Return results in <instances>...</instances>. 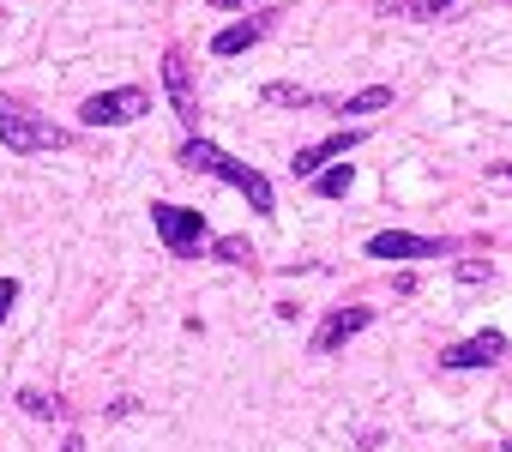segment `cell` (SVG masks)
Wrapping results in <instances>:
<instances>
[{"label":"cell","instance_id":"cell-1","mask_svg":"<svg viewBox=\"0 0 512 452\" xmlns=\"http://www.w3.org/2000/svg\"><path fill=\"white\" fill-rule=\"evenodd\" d=\"M175 163H181V169H193V175H211V181L235 187V193L247 199V211H260V217H278V193H272V181H266L260 169H253V163L229 157L223 145H211L205 133H187V139H181V151H175Z\"/></svg>","mask_w":512,"mask_h":452},{"label":"cell","instance_id":"cell-2","mask_svg":"<svg viewBox=\"0 0 512 452\" xmlns=\"http://www.w3.org/2000/svg\"><path fill=\"white\" fill-rule=\"evenodd\" d=\"M0 145H7L13 157H43V151H67L73 127H61L55 115H37L25 97L0 91Z\"/></svg>","mask_w":512,"mask_h":452},{"label":"cell","instance_id":"cell-3","mask_svg":"<svg viewBox=\"0 0 512 452\" xmlns=\"http://www.w3.org/2000/svg\"><path fill=\"white\" fill-rule=\"evenodd\" d=\"M151 230H157L163 254H175V260H199L205 242H211L205 211L199 205H175V199H151Z\"/></svg>","mask_w":512,"mask_h":452},{"label":"cell","instance_id":"cell-4","mask_svg":"<svg viewBox=\"0 0 512 452\" xmlns=\"http://www.w3.org/2000/svg\"><path fill=\"white\" fill-rule=\"evenodd\" d=\"M139 115H151V91L145 85H115L79 103V127H133Z\"/></svg>","mask_w":512,"mask_h":452},{"label":"cell","instance_id":"cell-5","mask_svg":"<svg viewBox=\"0 0 512 452\" xmlns=\"http://www.w3.org/2000/svg\"><path fill=\"white\" fill-rule=\"evenodd\" d=\"M163 91H169L175 121H181L187 133H199V85H193V61H187V49H181V43H169V49H163Z\"/></svg>","mask_w":512,"mask_h":452},{"label":"cell","instance_id":"cell-6","mask_svg":"<svg viewBox=\"0 0 512 452\" xmlns=\"http://www.w3.org/2000/svg\"><path fill=\"white\" fill-rule=\"evenodd\" d=\"M464 242L452 236H410V230H380L368 236V260H452Z\"/></svg>","mask_w":512,"mask_h":452},{"label":"cell","instance_id":"cell-7","mask_svg":"<svg viewBox=\"0 0 512 452\" xmlns=\"http://www.w3.org/2000/svg\"><path fill=\"white\" fill-rule=\"evenodd\" d=\"M368 139V127H338V133H326V139H314V145H302L296 157H290V175L296 181H308V175H320L326 163H338V157H350L356 145Z\"/></svg>","mask_w":512,"mask_h":452},{"label":"cell","instance_id":"cell-8","mask_svg":"<svg viewBox=\"0 0 512 452\" xmlns=\"http://www.w3.org/2000/svg\"><path fill=\"white\" fill-rule=\"evenodd\" d=\"M506 356V332H470V338H458V344H446L440 350V368H452V374H470V368H494Z\"/></svg>","mask_w":512,"mask_h":452},{"label":"cell","instance_id":"cell-9","mask_svg":"<svg viewBox=\"0 0 512 452\" xmlns=\"http://www.w3.org/2000/svg\"><path fill=\"white\" fill-rule=\"evenodd\" d=\"M374 326V308H362V302H350V308H332L326 320H320V332H314V356H338L350 338H362Z\"/></svg>","mask_w":512,"mask_h":452},{"label":"cell","instance_id":"cell-10","mask_svg":"<svg viewBox=\"0 0 512 452\" xmlns=\"http://www.w3.org/2000/svg\"><path fill=\"white\" fill-rule=\"evenodd\" d=\"M272 19H278V7H253L247 19H235V25H223V31L211 37V55H217V61H235V55H247L253 43H260V37L272 31Z\"/></svg>","mask_w":512,"mask_h":452},{"label":"cell","instance_id":"cell-11","mask_svg":"<svg viewBox=\"0 0 512 452\" xmlns=\"http://www.w3.org/2000/svg\"><path fill=\"white\" fill-rule=\"evenodd\" d=\"M19 410L37 416V422H67L73 416V404L61 392H43V386H19Z\"/></svg>","mask_w":512,"mask_h":452},{"label":"cell","instance_id":"cell-12","mask_svg":"<svg viewBox=\"0 0 512 452\" xmlns=\"http://www.w3.org/2000/svg\"><path fill=\"white\" fill-rule=\"evenodd\" d=\"M332 109H338V115H380V109H392V85H362V91L338 97Z\"/></svg>","mask_w":512,"mask_h":452},{"label":"cell","instance_id":"cell-13","mask_svg":"<svg viewBox=\"0 0 512 452\" xmlns=\"http://www.w3.org/2000/svg\"><path fill=\"white\" fill-rule=\"evenodd\" d=\"M308 181H314V193H320V199H344V193L356 187V163H344V157H338V163H326V169H320V175H308Z\"/></svg>","mask_w":512,"mask_h":452},{"label":"cell","instance_id":"cell-14","mask_svg":"<svg viewBox=\"0 0 512 452\" xmlns=\"http://www.w3.org/2000/svg\"><path fill=\"white\" fill-rule=\"evenodd\" d=\"M205 254H211L217 266H253V260H260L247 236H217V242H205Z\"/></svg>","mask_w":512,"mask_h":452},{"label":"cell","instance_id":"cell-15","mask_svg":"<svg viewBox=\"0 0 512 452\" xmlns=\"http://www.w3.org/2000/svg\"><path fill=\"white\" fill-rule=\"evenodd\" d=\"M260 97H266L272 109H314V103H320V97H314L308 85H290V79H272V85H266Z\"/></svg>","mask_w":512,"mask_h":452},{"label":"cell","instance_id":"cell-16","mask_svg":"<svg viewBox=\"0 0 512 452\" xmlns=\"http://www.w3.org/2000/svg\"><path fill=\"white\" fill-rule=\"evenodd\" d=\"M386 13H398V19H440V13H452L458 0H380Z\"/></svg>","mask_w":512,"mask_h":452},{"label":"cell","instance_id":"cell-17","mask_svg":"<svg viewBox=\"0 0 512 452\" xmlns=\"http://www.w3.org/2000/svg\"><path fill=\"white\" fill-rule=\"evenodd\" d=\"M13 302H19V278H0V326H7V314H13Z\"/></svg>","mask_w":512,"mask_h":452},{"label":"cell","instance_id":"cell-18","mask_svg":"<svg viewBox=\"0 0 512 452\" xmlns=\"http://www.w3.org/2000/svg\"><path fill=\"white\" fill-rule=\"evenodd\" d=\"M458 278H464V284H482V278H494V266H482V260H470V266H458Z\"/></svg>","mask_w":512,"mask_h":452},{"label":"cell","instance_id":"cell-19","mask_svg":"<svg viewBox=\"0 0 512 452\" xmlns=\"http://www.w3.org/2000/svg\"><path fill=\"white\" fill-rule=\"evenodd\" d=\"M217 13H253V7H266V0H211Z\"/></svg>","mask_w":512,"mask_h":452},{"label":"cell","instance_id":"cell-20","mask_svg":"<svg viewBox=\"0 0 512 452\" xmlns=\"http://www.w3.org/2000/svg\"><path fill=\"white\" fill-rule=\"evenodd\" d=\"M61 452H85V434H67V440H61Z\"/></svg>","mask_w":512,"mask_h":452},{"label":"cell","instance_id":"cell-21","mask_svg":"<svg viewBox=\"0 0 512 452\" xmlns=\"http://www.w3.org/2000/svg\"><path fill=\"white\" fill-rule=\"evenodd\" d=\"M494 175H506V181H512V163H494Z\"/></svg>","mask_w":512,"mask_h":452},{"label":"cell","instance_id":"cell-22","mask_svg":"<svg viewBox=\"0 0 512 452\" xmlns=\"http://www.w3.org/2000/svg\"><path fill=\"white\" fill-rule=\"evenodd\" d=\"M500 452H512V434H506V440H500Z\"/></svg>","mask_w":512,"mask_h":452}]
</instances>
